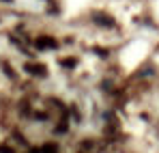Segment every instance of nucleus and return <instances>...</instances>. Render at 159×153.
I'll list each match as a JSON object with an SVG mask.
<instances>
[{"mask_svg":"<svg viewBox=\"0 0 159 153\" xmlns=\"http://www.w3.org/2000/svg\"><path fill=\"white\" fill-rule=\"evenodd\" d=\"M4 2H11V0H4Z\"/></svg>","mask_w":159,"mask_h":153,"instance_id":"obj_8","label":"nucleus"},{"mask_svg":"<svg viewBox=\"0 0 159 153\" xmlns=\"http://www.w3.org/2000/svg\"><path fill=\"white\" fill-rule=\"evenodd\" d=\"M95 52H97L99 58H106V56H107V50H103V48H95Z\"/></svg>","mask_w":159,"mask_h":153,"instance_id":"obj_6","label":"nucleus"},{"mask_svg":"<svg viewBox=\"0 0 159 153\" xmlns=\"http://www.w3.org/2000/svg\"><path fill=\"white\" fill-rule=\"evenodd\" d=\"M34 45H37V50H54L58 43H56L54 37H39V39L34 41Z\"/></svg>","mask_w":159,"mask_h":153,"instance_id":"obj_1","label":"nucleus"},{"mask_svg":"<svg viewBox=\"0 0 159 153\" xmlns=\"http://www.w3.org/2000/svg\"><path fill=\"white\" fill-rule=\"evenodd\" d=\"M41 153H56V145H45L41 149Z\"/></svg>","mask_w":159,"mask_h":153,"instance_id":"obj_5","label":"nucleus"},{"mask_svg":"<svg viewBox=\"0 0 159 153\" xmlns=\"http://www.w3.org/2000/svg\"><path fill=\"white\" fill-rule=\"evenodd\" d=\"M24 69H26L28 74H32V76H45V67H43V65H32V63H28Z\"/></svg>","mask_w":159,"mask_h":153,"instance_id":"obj_2","label":"nucleus"},{"mask_svg":"<svg viewBox=\"0 0 159 153\" xmlns=\"http://www.w3.org/2000/svg\"><path fill=\"white\" fill-rule=\"evenodd\" d=\"M0 153H13V149L7 147V145H2V147H0Z\"/></svg>","mask_w":159,"mask_h":153,"instance_id":"obj_7","label":"nucleus"},{"mask_svg":"<svg viewBox=\"0 0 159 153\" xmlns=\"http://www.w3.org/2000/svg\"><path fill=\"white\" fill-rule=\"evenodd\" d=\"M75 63H78L75 58H65L62 60V67H75Z\"/></svg>","mask_w":159,"mask_h":153,"instance_id":"obj_4","label":"nucleus"},{"mask_svg":"<svg viewBox=\"0 0 159 153\" xmlns=\"http://www.w3.org/2000/svg\"><path fill=\"white\" fill-rule=\"evenodd\" d=\"M95 22L99 26H107V28L114 26V20H112L110 15H103V13H95Z\"/></svg>","mask_w":159,"mask_h":153,"instance_id":"obj_3","label":"nucleus"}]
</instances>
